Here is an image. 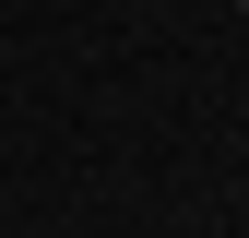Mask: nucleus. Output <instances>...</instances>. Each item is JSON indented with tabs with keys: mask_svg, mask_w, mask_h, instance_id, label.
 I'll list each match as a JSON object with an SVG mask.
<instances>
[{
	"mask_svg": "<svg viewBox=\"0 0 249 238\" xmlns=\"http://www.w3.org/2000/svg\"><path fill=\"white\" fill-rule=\"evenodd\" d=\"M237 12H249V0H237Z\"/></svg>",
	"mask_w": 249,
	"mask_h": 238,
	"instance_id": "nucleus-1",
	"label": "nucleus"
}]
</instances>
